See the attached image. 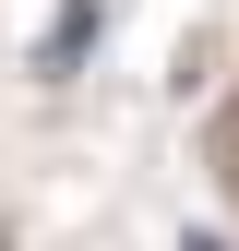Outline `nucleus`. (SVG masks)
Masks as SVG:
<instances>
[{"instance_id": "1", "label": "nucleus", "mask_w": 239, "mask_h": 251, "mask_svg": "<svg viewBox=\"0 0 239 251\" xmlns=\"http://www.w3.org/2000/svg\"><path fill=\"white\" fill-rule=\"evenodd\" d=\"M84 48H96V0H72V12H60V36H48V72H72Z\"/></svg>"}]
</instances>
